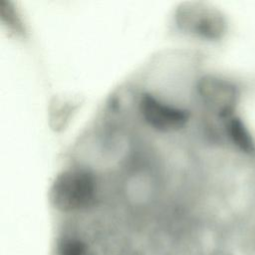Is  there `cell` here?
<instances>
[{"mask_svg": "<svg viewBox=\"0 0 255 255\" xmlns=\"http://www.w3.org/2000/svg\"><path fill=\"white\" fill-rule=\"evenodd\" d=\"M139 110L144 121L159 131L168 132L180 129L189 119L187 111L166 106L151 95L141 97Z\"/></svg>", "mask_w": 255, "mask_h": 255, "instance_id": "4", "label": "cell"}, {"mask_svg": "<svg viewBox=\"0 0 255 255\" xmlns=\"http://www.w3.org/2000/svg\"><path fill=\"white\" fill-rule=\"evenodd\" d=\"M198 93L213 113L222 118L232 117L238 100V92L233 84L220 78L205 77L198 84Z\"/></svg>", "mask_w": 255, "mask_h": 255, "instance_id": "3", "label": "cell"}, {"mask_svg": "<svg viewBox=\"0 0 255 255\" xmlns=\"http://www.w3.org/2000/svg\"><path fill=\"white\" fill-rule=\"evenodd\" d=\"M96 193L93 175L85 170H66L58 174L50 188L52 205L62 212H73L92 204Z\"/></svg>", "mask_w": 255, "mask_h": 255, "instance_id": "1", "label": "cell"}, {"mask_svg": "<svg viewBox=\"0 0 255 255\" xmlns=\"http://www.w3.org/2000/svg\"><path fill=\"white\" fill-rule=\"evenodd\" d=\"M58 255H92L87 245L77 239H66L59 245Z\"/></svg>", "mask_w": 255, "mask_h": 255, "instance_id": "6", "label": "cell"}, {"mask_svg": "<svg viewBox=\"0 0 255 255\" xmlns=\"http://www.w3.org/2000/svg\"><path fill=\"white\" fill-rule=\"evenodd\" d=\"M177 23L183 30L209 39H218L226 31L225 18L218 10L197 3L182 5Z\"/></svg>", "mask_w": 255, "mask_h": 255, "instance_id": "2", "label": "cell"}, {"mask_svg": "<svg viewBox=\"0 0 255 255\" xmlns=\"http://www.w3.org/2000/svg\"><path fill=\"white\" fill-rule=\"evenodd\" d=\"M227 132L233 142L244 152L248 154L255 153V142L248 128L245 127L244 123L236 117L228 118Z\"/></svg>", "mask_w": 255, "mask_h": 255, "instance_id": "5", "label": "cell"}]
</instances>
